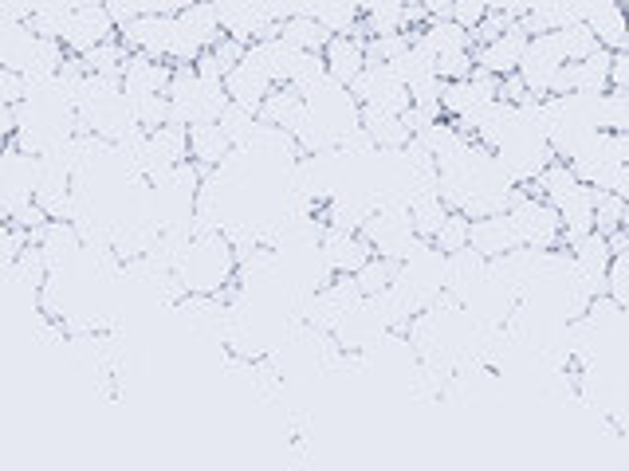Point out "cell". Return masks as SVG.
Wrapping results in <instances>:
<instances>
[{
    "label": "cell",
    "instance_id": "1",
    "mask_svg": "<svg viewBox=\"0 0 629 471\" xmlns=\"http://www.w3.org/2000/svg\"><path fill=\"white\" fill-rule=\"evenodd\" d=\"M177 283L186 288V295H225L237 283V252L225 236H201L189 240L174 267Z\"/></svg>",
    "mask_w": 629,
    "mask_h": 471
},
{
    "label": "cell",
    "instance_id": "2",
    "mask_svg": "<svg viewBox=\"0 0 629 471\" xmlns=\"http://www.w3.org/2000/svg\"><path fill=\"white\" fill-rule=\"evenodd\" d=\"M507 220L516 228L519 247H531V252H555V247H563V220H558L555 208H551L543 196L531 193L527 184H516Z\"/></svg>",
    "mask_w": 629,
    "mask_h": 471
},
{
    "label": "cell",
    "instance_id": "3",
    "mask_svg": "<svg viewBox=\"0 0 629 471\" xmlns=\"http://www.w3.org/2000/svg\"><path fill=\"white\" fill-rule=\"evenodd\" d=\"M362 240L370 244V252L378 259H390V264H405L410 252L422 240L413 232V220H410V208H378V213L362 225Z\"/></svg>",
    "mask_w": 629,
    "mask_h": 471
},
{
    "label": "cell",
    "instance_id": "4",
    "mask_svg": "<svg viewBox=\"0 0 629 471\" xmlns=\"http://www.w3.org/2000/svg\"><path fill=\"white\" fill-rule=\"evenodd\" d=\"M495 162H500V169H504L507 177H512V184H536L539 174L555 162V154H551L548 138L539 130L516 126V133L507 138L504 150H495Z\"/></svg>",
    "mask_w": 629,
    "mask_h": 471
},
{
    "label": "cell",
    "instance_id": "5",
    "mask_svg": "<svg viewBox=\"0 0 629 471\" xmlns=\"http://www.w3.org/2000/svg\"><path fill=\"white\" fill-rule=\"evenodd\" d=\"M347 91H351V99L358 106H374V111L398 114V118H402V114L413 106L410 91H405V82L398 79L393 67H386V63H366L362 75L351 82V87H347Z\"/></svg>",
    "mask_w": 629,
    "mask_h": 471
},
{
    "label": "cell",
    "instance_id": "6",
    "mask_svg": "<svg viewBox=\"0 0 629 471\" xmlns=\"http://www.w3.org/2000/svg\"><path fill=\"white\" fill-rule=\"evenodd\" d=\"M567 67L563 60V48H558L555 31L551 36H536V40H527V52H524V63H519V79H524L527 94L531 99H551V87H555L558 72Z\"/></svg>",
    "mask_w": 629,
    "mask_h": 471
},
{
    "label": "cell",
    "instance_id": "7",
    "mask_svg": "<svg viewBox=\"0 0 629 471\" xmlns=\"http://www.w3.org/2000/svg\"><path fill=\"white\" fill-rule=\"evenodd\" d=\"M217 24L225 31L228 40L237 43H260V40H272L279 24L272 21L268 4H248V0H217Z\"/></svg>",
    "mask_w": 629,
    "mask_h": 471
},
{
    "label": "cell",
    "instance_id": "8",
    "mask_svg": "<svg viewBox=\"0 0 629 471\" xmlns=\"http://www.w3.org/2000/svg\"><path fill=\"white\" fill-rule=\"evenodd\" d=\"M106 40H118V31H114V24H111V16H106L103 4H75L72 24H67V31H63V52L87 55Z\"/></svg>",
    "mask_w": 629,
    "mask_h": 471
},
{
    "label": "cell",
    "instance_id": "9",
    "mask_svg": "<svg viewBox=\"0 0 629 471\" xmlns=\"http://www.w3.org/2000/svg\"><path fill=\"white\" fill-rule=\"evenodd\" d=\"M32 244L40 247V256L52 276L75 271V264H79V256H83V240L67 220H48L40 232L32 236Z\"/></svg>",
    "mask_w": 629,
    "mask_h": 471
},
{
    "label": "cell",
    "instance_id": "10",
    "mask_svg": "<svg viewBox=\"0 0 629 471\" xmlns=\"http://www.w3.org/2000/svg\"><path fill=\"white\" fill-rule=\"evenodd\" d=\"M319 247H323V259H327V267L335 271V276H358L362 267L374 259L370 244H366L358 232H335V228H327Z\"/></svg>",
    "mask_w": 629,
    "mask_h": 471
},
{
    "label": "cell",
    "instance_id": "11",
    "mask_svg": "<svg viewBox=\"0 0 629 471\" xmlns=\"http://www.w3.org/2000/svg\"><path fill=\"white\" fill-rule=\"evenodd\" d=\"M524 52H527V36L519 31V24H512V31H504L495 43L488 48H476L473 60L480 72L495 75V79H507V75L519 72V63H524Z\"/></svg>",
    "mask_w": 629,
    "mask_h": 471
},
{
    "label": "cell",
    "instance_id": "12",
    "mask_svg": "<svg viewBox=\"0 0 629 471\" xmlns=\"http://www.w3.org/2000/svg\"><path fill=\"white\" fill-rule=\"evenodd\" d=\"M488 276V259L476 256L473 247L465 252H453V256L444 259V295H453L461 307H465L468 298L476 295V288L485 283Z\"/></svg>",
    "mask_w": 629,
    "mask_h": 471
},
{
    "label": "cell",
    "instance_id": "13",
    "mask_svg": "<svg viewBox=\"0 0 629 471\" xmlns=\"http://www.w3.org/2000/svg\"><path fill=\"white\" fill-rule=\"evenodd\" d=\"M587 28L594 31L602 52H621L626 48V31H629V9L614 4V0H590L587 4Z\"/></svg>",
    "mask_w": 629,
    "mask_h": 471
},
{
    "label": "cell",
    "instance_id": "14",
    "mask_svg": "<svg viewBox=\"0 0 629 471\" xmlns=\"http://www.w3.org/2000/svg\"><path fill=\"white\" fill-rule=\"evenodd\" d=\"M468 247H473L476 256H485L488 264H492V259H504L507 252H516L519 240H516L512 220H507V213L473 220V228H468Z\"/></svg>",
    "mask_w": 629,
    "mask_h": 471
},
{
    "label": "cell",
    "instance_id": "15",
    "mask_svg": "<svg viewBox=\"0 0 629 471\" xmlns=\"http://www.w3.org/2000/svg\"><path fill=\"white\" fill-rule=\"evenodd\" d=\"M174 67L158 63L150 55H130L123 63V94L126 99H150V94H165Z\"/></svg>",
    "mask_w": 629,
    "mask_h": 471
},
{
    "label": "cell",
    "instance_id": "16",
    "mask_svg": "<svg viewBox=\"0 0 629 471\" xmlns=\"http://www.w3.org/2000/svg\"><path fill=\"white\" fill-rule=\"evenodd\" d=\"M300 55H303V52H295V48H288V43L279 40V36H272V40L248 43V55H244V60L252 63V67H260V72L268 75L272 87H288L291 72H295V63H300Z\"/></svg>",
    "mask_w": 629,
    "mask_h": 471
},
{
    "label": "cell",
    "instance_id": "17",
    "mask_svg": "<svg viewBox=\"0 0 629 471\" xmlns=\"http://www.w3.org/2000/svg\"><path fill=\"white\" fill-rule=\"evenodd\" d=\"M594 205H599V189H590V184H578L575 193H570L567 201L555 208L558 220H563V247L594 232Z\"/></svg>",
    "mask_w": 629,
    "mask_h": 471
},
{
    "label": "cell",
    "instance_id": "18",
    "mask_svg": "<svg viewBox=\"0 0 629 471\" xmlns=\"http://www.w3.org/2000/svg\"><path fill=\"white\" fill-rule=\"evenodd\" d=\"M323 63H327V75L339 87H351L354 79L366 67V40H354V36H330L327 52H323Z\"/></svg>",
    "mask_w": 629,
    "mask_h": 471
},
{
    "label": "cell",
    "instance_id": "19",
    "mask_svg": "<svg viewBox=\"0 0 629 471\" xmlns=\"http://www.w3.org/2000/svg\"><path fill=\"white\" fill-rule=\"evenodd\" d=\"M276 91L272 87V79L260 67H252V63H237L232 72L225 75V94H228V103H237V106H248V111H260V103L268 99V94Z\"/></svg>",
    "mask_w": 629,
    "mask_h": 471
},
{
    "label": "cell",
    "instance_id": "20",
    "mask_svg": "<svg viewBox=\"0 0 629 471\" xmlns=\"http://www.w3.org/2000/svg\"><path fill=\"white\" fill-rule=\"evenodd\" d=\"M362 130L370 133V142L378 145V154H402L405 145L413 142L405 118L386 114V111H374V106H362Z\"/></svg>",
    "mask_w": 629,
    "mask_h": 471
},
{
    "label": "cell",
    "instance_id": "21",
    "mask_svg": "<svg viewBox=\"0 0 629 471\" xmlns=\"http://www.w3.org/2000/svg\"><path fill=\"white\" fill-rule=\"evenodd\" d=\"M256 118L264 126H276V130L295 133L303 118H307V103H303L300 91H291V87H276V91H272L268 99L260 103Z\"/></svg>",
    "mask_w": 629,
    "mask_h": 471
},
{
    "label": "cell",
    "instance_id": "22",
    "mask_svg": "<svg viewBox=\"0 0 629 471\" xmlns=\"http://www.w3.org/2000/svg\"><path fill=\"white\" fill-rule=\"evenodd\" d=\"M410 40L417 48L441 60V55H461V52H473V36L465 28H456L453 21H429L422 31H410Z\"/></svg>",
    "mask_w": 629,
    "mask_h": 471
},
{
    "label": "cell",
    "instance_id": "23",
    "mask_svg": "<svg viewBox=\"0 0 629 471\" xmlns=\"http://www.w3.org/2000/svg\"><path fill=\"white\" fill-rule=\"evenodd\" d=\"M177 28L186 31L201 52H213L217 40L225 36L217 24V9H213V4H186V9L177 12Z\"/></svg>",
    "mask_w": 629,
    "mask_h": 471
},
{
    "label": "cell",
    "instance_id": "24",
    "mask_svg": "<svg viewBox=\"0 0 629 471\" xmlns=\"http://www.w3.org/2000/svg\"><path fill=\"white\" fill-rule=\"evenodd\" d=\"M300 16H311L327 36H354L362 24V4H300Z\"/></svg>",
    "mask_w": 629,
    "mask_h": 471
},
{
    "label": "cell",
    "instance_id": "25",
    "mask_svg": "<svg viewBox=\"0 0 629 471\" xmlns=\"http://www.w3.org/2000/svg\"><path fill=\"white\" fill-rule=\"evenodd\" d=\"M228 154H232V145H228V138L221 133L217 123L189 130V162H197L201 169H217Z\"/></svg>",
    "mask_w": 629,
    "mask_h": 471
},
{
    "label": "cell",
    "instance_id": "26",
    "mask_svg": "<svg viewBox=\"0 0 629 471\" xmlns=\"http://www.w3.org/2000/svg\"><path fill=\"white\" fill-rule=\"evenodd\" d=\"M276 36L288 43V48H295V52H303V55H323L327 52V43H330V36L319 28V24L311 21V16H291V21L279 24Z\"/></svg>",
    "mask_w": 629,
    "mask_h": 471
},
{
    "label": "cell",
    "instance_id": "27",
    "mask_svg": "<svg viewBox=\"0 0 629 471\" xmlns=\"http://www.w3.org/2000/svg\"><path fill=\"white\" fill-rule=\"evenodd\" d=\"M578 184H582V181H578L575 169H570L567 162H551L548 169L539 174V181H536V184H527V189H531V193H536V196H543V201H548L551 208H558L570 193H575Z\"/></svg>",
    "mask_w": 629,
    "mask_h": 471
},
{
    "label": "cell",
    "instance_id": "28",
    "mask_svg": "<svg viewBox=\"0 0 629 471\" xmlns=\"http://www.w3.org/2000/svg\"><path fill=\"white\" fill-rule=\"evenodd\" d=\"M181 165L189 162V130H181V126H162V130L150 133V157H146V165Z\"/></svg>",
    "mask_w": 629,
    "mask_h": 471
},
{
    "label": "cell",
    "instance_id": "29",
    "mask_svg": "<svg viewBox=\"0 0 629 471\" xmlns=\"http://www.w3.org/2000/svg\"><path fill=\"white\" fill-rule=\"evenodd\" d=\"M362 28H366V40H374V36H402L405 31V4H398V0L362 4Z\"/></svg>",
    "mask_w": 629,
    "mask_h": 471
},
{
    "label": "cell",
    "instance_id": "30",
    "mask_svg": "<svg viewBox=\"0 0 629 471\" xmlns=\"http://www.w3.org/2000/svg\"><path fill=\"white\" fill-rule=\"evenodd\" d=\"M567 252L575 256L578 271H587V276H606L609 259H614L609 240L606 236H599V232H590V236H582V240H575V244H567Z\"/></svg>",
    "mask_w": 629,
    "mask_h": 471
},
{
    "label": "cell",
    "instance_id": "31",
    "mask_svg": "<svg viewBox=\"0 0 629 471\" xmlns=\"http://www.w3.org/2000/svg\"><path fill=\"white\" fill-rule=\"evenodd\" d=\"M72 12L75 4H32V36L36 40H55L63 43V31H67V24H72Z\"/></svg>",
    "mask_w": 629,
    "mask_h": 471
},
{
    "label": "cell",
    "instance_id": "32",
    "mask_svg": "<svg viewBox=\"0 0 629 471\" xmlns=\"http://www.w3.org/2000/svg\"><path fill=\"white\" fill-rule=\"evenodd\" d=\"M217 126H221V133L228 138V145H232V150H244V145L252 142V133H256L260 118H256V111H248V106L228 103L225 111H221Z\"/></svg>",
    "mask_w": 629,
    "mask_h": 471
},
{
    "label": "cell",
    "instance_id": "33",
    "mask_svg": "<svg viewBox=\"0 0 629 471\" xmlns=\"http://www.w3.org/2000/svg\"><path fill=\"white\" fill-rule=\"evenodd\" d=\"M63 60H67V52H63V43L55 40H36V48H32L28 63H24V79H55L63 67Z\"/></svg>",
    "mask_w": 629,
    "mask_h": 471
},
{
    "label": "cell",
    "instance_id": "34",
    "mask_svg": "<svg viewBox=\"0 0 629 471\" xmlns=\"http://www.w3.org/2000/svg\"><path fill=\"white\" fill-rule=\"evenodd\" d=\"M410 220H413L417 240L433 244V236L441 232V225L449 220V208L441 205V196H429V201H417V205L410 208Z\"/></svg>",
    "mask_w": 629,
    "mask_h": 471
},
{
    "label": "cell",
    "instance_id": "35",
    "mask_svg": "<svg viewBox=\"0 0 629 471\" xmlns=\"http://www.w3.org/2000/svg\"><path fill=\"white\" fill-rule=\"evenodd\" d=\"M599 130L602 133H629V94L626 91H606L599 103Z\"/></svg>",
    "mask_w": 629,
    "mask_h": 471
},
{
    "label": "cell",
    "instance_id": "36",
    "mask_svg": "<svg viewBox=\"0 0 629 471\" xmlns=\"http://www.w3.org/2000/svg\"><path fill=\"white\" fill-rule=\"evenodd\" d=\"M398 267H402V264H390V259H378V256H374L370 264H366V267L358 271V276H354V283H358L362 295L374 298V295H382V291L393 288V276H398Z\"/></svg>",
    "mask_w": 629,
    "mask_h": 471
},
{
    "label": "cell",
    "instance_id": "37",
    "mask_svg": "<svg viewBox=\"0 0 629 471\" xmlns=\"http://www.w3.org/2000/svg\"><path fill=\"white\" fill-rule=\"evenodd\" d=\"M555 40H558V48H563V60L567 63H582L599 52V40H594V31H590L587 24H575V28H567V31H555Z\"/></svg>",
    "mask_w": 629,
    "mask_h": 471
},
{
    "label": "cell",
    "instance_id": "38",
    "mask_svg": "<svg viewBox=\"0 0 629 471\" xmlns=\"http://www.w3.org/2000/svg\"><path fill=\"white\" fill-rule=\"evenodd\" d=\"M468 228H473V220L461 213H449V220L441 225V232L433 236V247L441 252V256H453V252H465L468 247Z\"/></svg>",
    "mask_w": 629,
    "mask_h": 471
},
{
    "label": "cell",
    "instance_id": "39",
    "mask_svg": "<svg viewBox=\"0 0 629 471\" xmlns=\"http://www.w3.org/2000/svg\"><path fill=\"white\" fill-rule=\"evenodd\" d=\"M410 31H402V36H374V40H366V63H398L405 52H410Z\"/></svg>",
    "mask_w": 629,
    "mask_h": 471
},
{
    "label": "cell",
    "instance_id": "40",
    "mask_svg": "<svg viewBox=\"0 0 629 471\" xmlns=\"http://www.w3.org/2000/svg\"><path fill=\"white\" fill-rule=\"evenodd\" d=\"M626 220V201L614 193H599V205H594V232L599 236H614Z\"/></svg>",
    "mask_w": 629,
    "mask_h": 471
},
{
    "label": "cell",
    "instance_id": "41",
    "mask_svg": "<svg viewBox=\"0 0 629 471\" xmlns=\"http://www.w3.org/2000/svg\"><path fill=\"white\" fill-rule=\"evenodd\" d=\"M327 79V63H323V55H300V63H295V72H291V91H300L303 99H307L319 82Z\"/></svg>",
    "mask_w": 629,
    "mask_h": 471
},
{
    "label": "cell",
    "instance_id": "42",
    "mask_svg": "<svg viewBox=\"0 0 629 471\" xmlns=\"http://www.w3.org/2000/svg\"><path fill=\"white\" fill-rule=\"evenodd\" d=\"M606 295L618 303L621 310H629V247L618 252L609 259V271H606Z\"/></svg>",
    "mask_w": 629,
    "mask_h": 471
},
{
    "label": "cell",
    "instance_id": "43",
    "mask_svg": "<svg viewBox=\"0 0 629 471\" xmlns=\"http://www.w3.org/2000/svg\"><path fill=\"white\" fill-rule=\"evenodd\" d=\"M512 16H507L504 9H495V4H488V16H485V24H480V28L473 31V52L476 48H488V43H495L500 40V36H504V31H512Z\"/></svg>",
    "mask_w": 629,
    "mask_h": 471
},
{
    "label": "cell",
    "instance_id": "44",
    "mask_svg": "<svg viewBox=\"0 0 629 471\" xmlns=\"http://www.w3.org/2000/svg\"><path fill=\"white\" fill-rule=\"evenodd\" d=\"M473 72H476L473 52L441 55V60H437V79L441 82H465V79H473Z\"/></svg>",
    "mask_w": 629,
    "mask_h": 471
},
{
    "label": "cell",
    "instance_id": "45",
    "mask_svg": "<svg viewBox=\"0 0 629 471\" xmlns=\"http://www.w3.org/2000/svg\"><path fill=\"white\" fill-rule=\"evenodd\" d=\"M621 315H626V310H621L618 303H614V298H609V295H602V298H594V303H590V307H587V315H582V318H587L590 327H599L602 334H606V330L614 327V322H618Z\"/></svg>",
    "mask_w": 629,
    "mask_h": 471
},
{
    "label": "cell",
    "instance_id": "46",
    "mask_svg": "<svg viewBox=\"0 0 629 471\" xmlns=\"http://www.w3.org/2000/svg\"><path fill=\"white\" fill-rule=\"evenodd\" d=\"M485 16H488L485 0H456V4H453V24H456V28H465L468 36H473L480 24H485Z\"/></svg>",
    "mask_w": 629,
    "mask_h": 471
},
{
    "label": "cell",
    "instance_id": "47",
    "mask_svg": "<svg viewBox=\"0 0 629 471\" xmlns=\"http://www.w3.org/2000/svg\"><path fill=\"white\" fill-rule=\"evenodd\" d=\"M244 55H248V48L244 43H237V40H228V36H221L217 40V48H213V60L221 63V72H232L237 63H244Z\"/></svg>",
    "mask_w": 629,
    "mask_h": 471
},
{
    "label": "cell",
    "instance_id": "48",
    "mask_svg": "<svg viewBox=\"0 0 629 471\" xmlns=\"http://www.w3.org/2000/svg\"><path fill=\"white\" fill-rule=\"evenodd\" d=\"M24 103V75L0 67V106H21Z\"/></svg>",
    "mask_w": 629,
    "mask_h": 471
},
{
    "label": "cell",
    "instance_id": "49",
    "mask_svg": "<svg viewBox=\"0 0 629 471\" xmlns=\"http://www.w3.org/2000/svg\"><path fill=\"white\" fill-rule=\"evenodd\" d=\"M609 91L629 94V52H614V63H609Z\"/></svg>",
    "mask_w": 629,
    "mask_h": 471
},
{
    "label": "cell",
    "instance_id": "50",
    "mask_svg": "<svg viewBox=\"0 0 629 471\" xmlns=\"http://www.w3.org/2000/svg\"><path fill=\"white\" fill-rule=\"evenodd\" d=\"M12 133H16V118H12V106H0V150L12 142Z\"/></svg>",
    "mask_w": 629,
    "mask_h": 471
},
{
    "label": "cell",
    "instance_id": "51",
    "mask_svg": "<svg viewBox=\"0 0 629 471\" xmlns=\"http://www.w3.org/2000/svg\"><path fill=\"white\" fill-rule=\"evenodd\" d=\"M425 12H429V21H453V4L449 0H429Z\"/></svg>",
    "mask_w": 629,
    "mask_h": 471
},
{
    "label": "cell",
    "instance_id": "52",
    "mask_svg": "<svg viewBox=\"0 0 629 471\" xmlns=\"http://www.w3.org/2000/svg\"><path fill=\"white\" fill-rule=\"evenodd\" d=\"M614 150H618L621 165H629V133H621V138H614Z\"/></svg>",
    "mask_w": 629,
    "mask_h": 471
},
{
    "label": "cell",
    "instance_id": "53",
    "mask_svg": "<svg viewBox=\"0 0 629 471\" xmlns=\"http://www.w3.org/2000/svg\"><path fill=\"white\" fill-rule=\"evenodd\" d=\"M614 196H621V201L629 205V165H626V174H621V181L614 184Z\"/></svg>",
    "mask_w": 629,
    "mask_h": 471
},
{
    "label": "cell",
    "instance_id": "54",
    "mask_svg": "<svg viewBox=\"0 0 629 471\" xmlns=\"http://www.w3.org/2000/svg\"><path fill=\"white\" fill-rule=\"evenodd\" d=\"M621 52H629V31H626V48H621Z\"/></svg>",
    "mask_w": 629,
    "mask_h": 471
}]
</instances>
